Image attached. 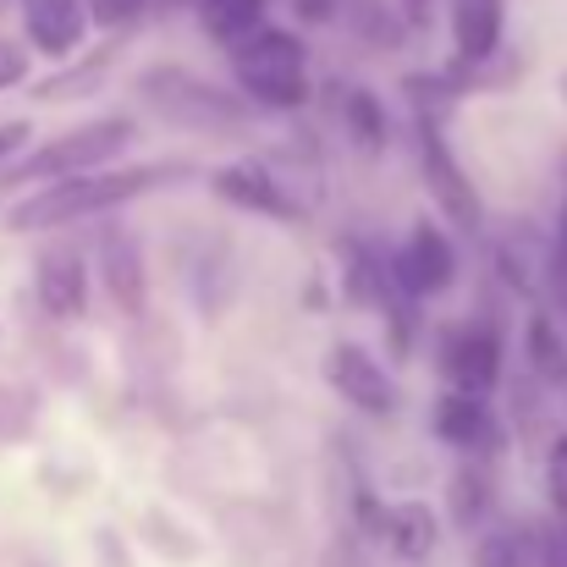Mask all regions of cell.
Wrapping results in <instances>:
<instances>
[{
	"label": "cell",
	"instance_id": "cell-1",
	"mask_svg": "<svg viewBox=\"0 0 567 567\" xmlns=\"http://www.w3.org/2000/svg\"><path fill=\"white\" fill-rule=\"evenodd\" d=\"M177 177H193L188 161H150V166H127V172H89V177H66V183H44L28 198H17L6 209V231H55L89 215H111L133 198L155 188H172Z\"/></svg>",
	"mask_w": 567,
	"mask_h": 567
},
{
	"label": "cell",
	"instance_id": "cell-2",
	"mask_svg": "<svg viewBox=\"0 0 567 567\" xmlns=\"http://www.w3.org/2000/svg\"><path fill=\"white\" fill-rule=\"evenodd\" d=\"M226 55H231V72H237V89L248 94V105H259V111L309 105V50L298 33L265 22L259 33L231 44Z\"/></svg>",
	"mask_w": 567,
	"mask_h": 567
},
{
	"label": "cell",
	"instance_id": "cell-3",
	"mask_svg": "<svg viewBox=\"0 0 567 567\" xmlns=\"http://www.w3.org/2000/svg\"><path fill=\"white\" fill-rule=\"evenodd\" d=\"M133 144V116H94L39 150H28L22 161H11L0 177L6 188H44V183H66V177H89V172H111V161Z\"/></svg>",
	"mask_w": 567,
	"mask_h": 567
},
{
	"label": "cell",
	"instance_id": "cell-4",
	"mask_svg": "<svg viewBox=\"0 0 567 567\" xmlns=\"http://www.w3.org/2000/svg\"><path fill=\"white\" fill-rule=\"evenodd\" d=\"M138 94L166 116V122H177V127H193V133H243L248 127V100H237V94H226V89H215V83H204V78H193L188 66H150L144 78H138Z\"/></svg>",
	"mask_w": 567,
	"mask_h": 567
},
{
	"label": "cell",
	"instance_id": "cell-5",
	"mask_svg": "<svg viewBox=\"0 0 567 567\" xmlns=\"http://www.w3.org/2000/svg\"><path fill=\"white\" fill-rule=\"evenodd\" d=\"M385 270H391V281L408 298H441V292L457 287V248H452V237L441 226L413 220L408 237L396 243V254L385 259Z\"/></svg>",
	"mask_w": 567,
	"mask_h": 567
},
{
	"label": "cell",
	"instance_id": "cell-6",
	"mask_svg": "<svg viewBox=\"0 0 567 567\" xmlns=\"http://www.w3.org/2000/svg\"><path fill=\"white\" fill-rule=\"evenodd\" d=\"M419 177H424L430 204H435L457 231H480V220H485L480 193L463 177V166H457V155H452V144H446V133H441L435 122H419Z\"/></svg>",
	"mask_w": 567,
	"mask_h": 567
},
{
	"label": "cell",
	"instance_id": "cell-7",
	"mask_svg": "<svg viewBox=\"0 0 567 567\" xmlns=\"http://www.w3.org/2000/svg\"><path fill=\"white\" fill-rule=\"evenodd\" d=\"M326 385H331L348 408H359V413H370V419H391L396 402H402V391H396V380L385 375V364H380L370 348H359V342H337V348L326 353Z\"/></svg>",
	"mask_w": 567,
	"mask_h": 567
},
{
	"label": "cell",
	"instance_id": "cell-8",
	"mask_svg": "<svg viewBox=\"0 0 567 567\" xmlns=\"http://www.w3.org/2000/svg\"><path fill=\"white\" fill-rule=\"evenodd\" d=\"M502 359H507V348H502V331L491 320H468L441 342V375L452 380V391H468V396L496 391Z\"/></svg>",
	"mask_w": 567,
	"mask_h": 567
},
{
	"label": "cell",
	"instance_id": "cell-9",
	"mask_svg": "<svg viewBox=\"0 0 567 567\" xmlns=\"http://www.w3.org/2000/svg\"><path fill=\"white\" fill-rule=\"evenodd\" d=\"M33 298L50 320H78L89 309V265L78 248L66 243H50L33 265Z\"/></svg>",
	"mask_w": 567,
	"mask_h": 567
},
{
	"label": "cell",
	"instance_id": "cell-10",
	"mask_svg": "<svg viewBox=\"0 0 567 567\" xmlns=\"http://www.w3.org/2000/svg\"><path fill=\"white\" fill-rule=\"evenodd\" d=\"M209 188L220 193L226 204L254 209V215H270V220H298V215H303V204L281 188L259 161H226V166H215V172H209Z\"/></svg>",
	"mask_w": 567,
	"mask_h": 567
},
{
	"label": "cell",
	"instance_id": "cell-11",
	"mask_svg": "<svg viewBox=\"0 0 567 567\" xmlns=\"http://www.w3.org/2000/svg\"><path fill=\"white\" fill-rule=\"evenodd\" d=\"M430 424H435V435H441L446 446H457V452L491 457V452L502 446V424H496L491 402H485V396H468V391H446V396L435 402Z\"/></svg>",
	"mask_w": 567,
	"mask_h": 567
},
{
	"label": "cell",
	"instance_id": "cell-12",
	"mask_svg": "<svg viewBox=\"0 0 567 567\" xmlns=\"http://www.w3.org/2000/svg\"><path fill=\"white\" fill-rule=\"evenodd\" d=\"M452 22V50L463 66H485L491 55H502V28H507V0H452L446 6Z\"/></svg>",
	"mask_w": 567,
	"mask_h": 567
},
{
	"label": "cell",
	"instance_id": "cell-13",
	"mask_svg": "<svg viewBox=\"0 0 567 567\" xmlns=\"http://www.w3.org/2000/svg\"><path fill=\"white\" fill-rule=\"evenodd\" d=\"M380 540L391 546L396 563H430V551L441 540V524H435V513L424 502H396L380 518Z\"/></svg>",
	"mask_w": 567,
	"mask_h": 567
},
{
	"label": "cell",
	"instance_id": "cell-14",
	"mask_svg": "<svg viewBox=\"0 0 567 567\" xmlns=\"http://www.w3.org/2000/svg\"><path fill=\"white\" fill-rule=\"evenodd\" d=\"M100 265H105V287H111L116 309L138 315L144 309V254H138V237L111 231L105 248H100Z\"/></svg>",
	"mask_w": 567,
	"mask_h": 567
},
{
	"label": "cell",
	"instance_id": "cell-15",
	"mask_svg": "<svg viewBox=\"0 0 567 567\" xmlns=\"http://www.w3.org/2000/svg\"><path fill=\"white\" fill-rule=\"evenodd\" d=\"M446 502H452V524H457L463 535L485 529V518H491V507H496L491 468H485V463H463V468L452 474V485H446Z\"/></svg>",
	"mask_w": 567,
	"mask_h": 567
},
{
	"label": "cell",
	"instance_id": "cell-16",
	"mask_svg": "<svg viewBox=\"0 0 567 567\" xmlns=\"http://www.w3.org/2000/svg\"><path fill=\"white\" fill-rule=\"evenodd\" d=\"M193 17L198 28L215 39V44H243L248 33L265 28V0H193Z\"/></svg>",
	"mask_w": 567,
	"mask_h": 567
},
{
	"label": "cell",
	"instance_id": "cell-17",
	"mask_svg": "<svg viewBox=\"0 0 567 567\" xmlns=\"http://www.w3.org/2000/svg\"><path fill=\"white\" fill-rule=\"evenodd\" d=\"M524 353H529V364H535V375H540V380H557V385H567L563 320H551L546 309H535V315H529V326H524Z\"/></svg>",
	"mask_w": 567,
	"mask_h": 567
},
{
	"label": "cell",
	"instance_id": "cell-18",
	"mask_svg": "<svg viewBox=\"0 0 567 567\" xmlns=\"http://www.w3.org/2000/svg\"><path fill=\"white\" fill-rule=\"evenodd\" d=\"M342 127H348V138L359 144V155H385L391 122H385V105H380L370 89H348V94H342Z\"/></svg>",
	"mask_w": 567,
	"mask_h": 567
},
{
	"label": "cell",
	"instance_id": "cell-19",
	"mask_svg": "<svg viewBox=\"0 0 567 567\" xmlns=\"http://www.w3.org/2000/svg\"><path fill=\"white\" fill-rule=\"evenodd\" d=\"M474 567H540L535 563V535H524V529H485L474 540Z\"/></svg>",
	"mask_w": 567,
	"mask_h": 567
},
{
	"label": "cell",
	"instance_id": "cell-20",
	"mask_svg": "<svg viewBox=\"0 0 567 567\" xmlns=\"http://www.w3.org/2000/svg\"><path fill=\"white\" fill-rule=\"evenodd\" d=\"M105 72H111V55H94V61H83V66H66V72L33 83V100H44V105H55V100H83V94H94V89L105 83Z\"/></svg>",
	"mask_w": 567,
	"mask_h": 567
},
{
	"label": "cell",
	"instance_id": "cell-21",
	"mask_svg": "<svg viewBox=\"0 0 567 567\" xmlns=\"http://www.w3.org/2000/svg\"><path fill=\"white\" fill-rule=\"evenodd\" d=\"M348 17H353V28L370 39V44H396L402 39V22H396V11L391 6H380V0H359V6H348Z\"/></svg>",
	"mask_w": 567,
	"mask_h": 567
},
{
	"label": "cell",
	"instance_id": "cell-22",
	"mask_svg": "<svg viewBox=\"0 0 567 567\" xmlns=\"http://www.w3.org/2000/svg\"><path fill=\"white\" fill-rule=\"evenodd\" d=\"M546 502L567 524V435H551V446H546Z\"/></svg>",
	"mask_w": 567,
	"mask_h": 567
},
{
	"label": "cell",
	"instance_id": "cell-23",
	"mask_svg": "<svg viewBox=\"0 0 567 567\" xmlns=\"http://www.w3.org/2000/svg\"><path fill=\"white\" fill-rule=\"evenodd\" d=\"M144 6H150V0H89V22H100V28H127V22L144 17Z\"/></svg>",
	"mask_w": 567,
	"mask_h": 567
},
{
	"label": "cell",
	"instance_id": "cell-24",
	"mask_svg": "<svg viewBox=\"0 0 567 567\" xmlns=\"http://www.w3.org/2000/svg\"><path fill=\"white\" fill-rule=\"evenodd\" d=\"M17 83H28V50L11 44V39H0V94L17 89Z\"/></svg>",
	"mask_w": 567,
	"mask_h": 567
},
{
	"label": "cell",
	"instance_id": "cell-25",
	"mask_svg": "<svg viewBox=\"0 0 567 567\" xmlns=\"http://www.w3.org/2000/svg\"><path fill=\"white\" fill-rule=\"evenodd\" d=\"M28 138H33V122H22V116H11V122H0V172L28 150Z\"/></svg>",
	"mask_w": 567,
	"mask_h": 567
},
{
	"label": "cell",
	"instance_id": "cell-26",
	"mask_svg": "<svg viewBox=\"0 0 567 567\" xmlns=\"http://www.w3.org/2000/svg\"><path fill=\"white\" fill-rule=\"evenodd\" d=\"M292 11H298V22H309V28H326V22H337L342 0H292Z\"/></svg>",
	"mask_w": 567,
	"mask_h": 567
},
{
	"label": "cell",
	"instance_id": "cell-27",
	"mask_svg": "<svg viewBox=\"0 0 567 567\" xmlns=\"http://www.w3.org/2000/svg\"><path fill=\"white\" fill-rule=\"evenodd\" d=\"M402 17L419 28V22H430V0H402Z\"/></svg>",
	"mask_w": 567,
	"mask_h": 567
},
{
	"label": "cell",
	"instance_id": "cell-28",
	"mask_svg": "<svg viewBox=\"0 0 567 567\" xmlns=\"http://www.w3.org/2000/svg\"><path fill=\"white\" fill-rule=\"evenodd\" d=\"M161 6H193V0H161Z\"/></svg>",
	"mask_w": 567,
	"mask_h": 567
},
{
	"label": "cell",
	"instance_id": "cell-29",
	"mask_svg": "<svg viewBox=\"0 0 567 567\" xmlns=\"http://www.w3.org/2000/svg\"><path fill=\"white\" fill-rule=\"evenodd\" d=\"M0 342H6V337H0Z\"/></svg>",
	"mask_w": 567,
	"mask_h": 567
},
{
	"label": "cell",
	"instance_id": "cell-30",
	"mask_svg": "<svg viewBox=\"0 0 567 567\" xmlns=\"http://www.w3.org/2000/svg\"><path fill=\"white\" fill-rule=\"evenodd\" d=\"M563 89H567V83H563Z\"/></svg>",
	"mask_w": 567,
	"mask_h": 567
}]
</instances>
